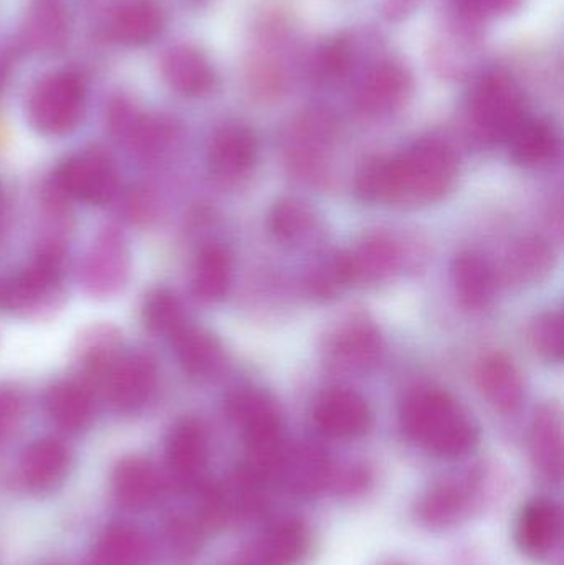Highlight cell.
I'll return each instance as SVG.
<instances>
[{
	"mask_svg": "<svg viewBox=\"0 0 564 565\" xmlns=\"http://www.w3.org/2000/svg\"><path fill=\"white\" fill-rule=\"evenodd\" d=\"M171 344L179 364L192 377H211L224 364L217 339L189 322L172 335Z\"/></svg>",
	"mask_w": 564,
	"mask_h": 565,
	"instance_id": "d6986e66",
	"label": "cell"
},
{
	"mask_svg": "<svg viewBox=\"0 0 564 565\" xmlns=\"http://www.w3.org/2000/svg\"><path fill=\"white\" fill-rule=\"evenodd\" d=\"M307 530L298 521L278 524L262 546V565L294 564L307 550Z\"/></svg>",
	"mask_w": 564,
	"mask_h": 565,
	"instance_id": "4dcf8cb0",
	"label": "cell"
},
{
	"mask_svg": "<svg viewBox=\"0 0 564 565\" xmlns=\"http://www.w3.org/2000/svg\"><path fill=\"white\" fill-rule=\"evenodd\" d=\"M562 418L552 405L540 408L533 422V457L549 477L562 473Z\"/></svg>",
	"mask_w": 564,
	"mask_h": 565,
	"instance_id": "f1b7e54d",
	"label": "cell"
},
{
	"mask_svg": "<svg viewBox=\"0 0 564 565\" xmlns=\"http://www.w3.org/2000/svg\"><path fill=\"white\" fill-rule=\"evenodd\" d=\"M407 92V73L401 66L383 65L374 70L361 86L358 106L368 115H384L403 105Z\"/></svg>",
	"mask_w": 564,
	"mask_h": 565,
	"instance_id": "603a6c76",
	"label": "cell"
},
{
	"mask_svg": "<svg viewBox=\"0 0 564 565\" xmlns=\"http://www.w3.org/2000/svg\"><path fill=\"white\" fill-rule=\"evenodd\" d=\"M358 198L366 202H386L390 192L387 159L376 158L368 161L358 172L354 181Z\"/></svg>",
	"mask_w": 564,
	"mask_h": 565,
	"instance_id": "e575fe53",
	"label": "cell"
},
{
	"mask_svg": "<svg viewBox=\"0 0 564 565\" xmlns=\"http://www.w3.org/2000/svg\"><path fill=\"white\" fill-rule=\"evenodd\" d=\"M453 280L457 296L466 308L480 309L489 305L496 292V275L480 255L466 252L454 262Z\"/></svg>",
	"mask_w": 564,
	"mask_h": 565,
	"instance_id": "cb8c5ba5",
	"label": "cell"
},
{
	"mask_svg": "<svg viewBox=\"0 0 564 565\" xmlns=\"http://www.w3.org/2000/svg\"><path fill=\"white\" fill-rule=\"evenodd\" d=\"M68 33L65 10L56 0H39L30 10L25 39L32 49L53 52L62 49Z\"/></svg>",
	"mask_w": 564,
	"mask_h": 565,
	"instance_id": "83f0119b",
	"label": "cell"
},
{
	"mask_svg": "<svg viewBox=\"0 0 564 565\" xmlns=\"http://www.w3.org/2000/svg\"><path fill=\"white\" fill-rule=\"evenodd\" d=\"M168 541L172 550L181 554H189L198 546V533L191 524L175 520L168 526Z\"/></svg>",
	"mask_w": 564,
	"mask_h": 565,
	"instance_id": "74e56055",
	"label": "cell"
},
{
	"mask_svg": "<svg viewBox=\"0 0 564 565\" xmlns=\"http://www.w3.org/2000/svg\"><path fill=\"white\" fill-rule=\"evenodd\" d=\"M164 25L159 0H116L109 10L108 29L116 42L141 46L152 42Z\"/></svg>",
	"mask_w": 564,
	"mask_h": 565,
	"instance_id": "30bf717a",
	"label": "cell"
},
{
	"mask_svg": "<svg viewBox=\"0 0 564 565\" xmlns=\"http://www.w3.org/2000/svg\"><path fill=\"white\" fill-rule=\"evenodd\" d=\"M330 359L341 371L366 372L383 352V339L376 326L366 319H351L341 326L330 342Z\"/></svg>",
	"mask_w": 564,
	"mask_h": 565,
	"instance_id": "9c48e42d",
	"label": "cell"
},
{
	"mask_svg": "<svg viewBox=\"0 0 564 565\" xmlns=\"http://www.w3.org/2000/svg\"><path fill=\"white\" fill-rule=\"evenodd\" d=\"M460 494L453 488H443L436 491L429 500L424 504V516L430 523H446L450 518L456 516L457 511L460 510Z\"/></svg>",
	"mask_w": 564,
	"mask_h": 565,
	"instance_id": "d590c367",
	"label": "cell"
},
{
	"mask_svg": "<svg viewBox=\"0 0 564 565\" xmlns=\"http://www.w3.org/2000/svg\"><path fill=\"white\" fill-rule=\"evenodd\" d=\"M169 471L178 480H192L207 460V437L199 422L182 420L172 428L166 447Z\"/></svg>",
	"mask_w": 564,
	"mask_h": 565,
	"instance_id": "ffe728a7",
	"label": "cell"
},
{
	"mask_svg": "<svg viewBox=\"0 0 564 565\" xmlns=\"http://www.w3.org/2000/svg\"><path fill=\"white\" fill-rule=\"evenodd\" d=\"M161 72L168 85L184 96L205 95L215 79L207 56L192 46L169 50L162 58Z\"/></svg>",
	"mask_w": 564,
	"mask_h": 565,
	"instance_id": "5bb4252c",
	"label": "cell"
},
{
	"mask_svg": "<svg viewBox=\"0 0 564 565\" xmlns=\"http://www.w3.org/2000/svg\"><path fill=\"white\" fill-rule=\"evenodd\" d=\"M315 218L304 202L284 199L272 205L267 227L274 238L284 244H294L310 234Z\"/></svg>",
	"mask_w": 564,
	"mask_h": 565,
	"instance_id": "f546056e",
	"label": "cell"
},
{
	"mask_svg": "<svg viewBox=\"0 0 564 565\" xmlns=\"http://www.w3.org/2000/svg\"><path fill=\"white\" fill-rule=\"evenodd\" d=\"M351 285L350 268H348L347 254L333 255L328 260L320 262L308 274L307 289L313 298L333 299L347 286Z\"/></svg>",
	"mask_w": 564,
	"mask_h": 565,
	"instance_id": "d6a6232c",
	"label": "cell"
},
{
	"mask_svg": "<svg viewBox=\"0 0 564 565\" xmlns=\"http://www.w3.org/2000/svg\"><path fill=\"white\" fill-rule=\"evenodd\" d=\"M56 188L73 201L102 205L111 201L118 181L109 159L98 151L79 152L60 164Z\"/></svg>",
	"mask_w": 564,
	"mask_h": 565,
	"instance_id": "5b68a950",
	"label": "cell"
},
{
	"mask_svg": "<svg viewBox=\"0 0 564 565\" xmlns=\"http://www.w3.org/2000/svg\"><path fill=\"white\" fill-rule=\"evenodd\" d=\"M387 204H430L453 189L457 159L443 142L421 141L404 154L387 159Z\"/></svg>",
	"mask_w": 564,
	"mask_h": 565,
	"instance_id": "7a4b0ae2",
	"label": "cell"
},
{
	"mask_svg": "<svg viewBox=\"0 0 564 565\" xmlns=\"http://www.w3.org/2000/svg\"><path fill=\"white\" fill-rule=\"evenodd\" d=\"M315 424L321 434L337 440L361 437L371 427L370 405L351 388H331L315 407Z\"/></svg>",
	"mask_w": 564,
	"mask_h": 565,
	"instance_id": "ba28073f",
	"label": "cell"
},
{
	"mask_svg": "<svg viewBox=\"0 0 564 565\" xmlns=\"http://www.w3.org/2000/svg\"><path fill=\"white\" fill-rule=\"evenodd\" d=\"M232 282V262L221 247H207L199 254L192 274V291L204 302H217L227 296Z\"/></svg>",
	"mask_w": 564,
	"mask_h": 565,
	"instance_id": "484cf974",
	"label": "cell"
},
{
	"mask_svg": "<svg viewBox=\"0 0 564 565\" xmlns=\"http://www.w3.org/2000/svg\"><path fill=\"white\" fill-rule=\"evenodd\" d=\"M401 425L411 440L439 457H462L477 444L472 418L439 388L411 391L401 404Z\"/></svg>",
	"mask_w": 564,
	"mask_h": 565,
	"instance_id": "6da1fadb",
	"label": "cell"
},
{
	"mask_svg": "<svg viewBox=\"0 0 564 565\" xmlns=\"http://www.w3.org/2000/svg\"><path fill=\"white\" fill-rule=\"evenodd\" d=\"M351 285H374L386 280L400 265V250L387 235L374 234L364 238L347 254Z\"/></svg>",
	"mask_w": 564,
	"mask_h": 565,
	"instance_id": "e0dca14e",
	"label": "cell"
},
{
	"mask_svg": "<svg viewBox=\"0 0 564 565\" xmlns=\"http://www.w3.org/2000/svg\"><path fill=\"white\" fill-rule=\"evenodd\" d=\"M152 546L148 537L132 526L108 527L93 546L89 565H151Z\"/></svg>",
	"mask_w": 564,
	"mask_h": 565,
	"instance_id": "2e32d148",
	"label": "cell"
},
{
	"mask_svg": "<svg viewBox=\"0 0 564 565\" xmlns=\"http://www.w3.org/2000/svg\"><path fill=\"white\" fill-rule=\"evenodd\" d=\"M507 142L513 161L525 168L545 164L558 151V139L552 126L539 119H523Z\"/></svg>",
	"mask_w": 564,
	"mask_h": 565,
	"instance_id": "d4e9b609",
	"label": "cell"
},
{
	"mask_svg": "<svg viewBox=\"0 0 564 565\" xmlns=\"http://www.w3.org/2000/svg\"><path fill=\"white\" fill-rule=\"evenodd\" d=\"M552 268V247L542 238L530 237L512 248L503 270L507 280L525 286L542 281Z\"/></svg>",
	"mask_w": 564,
	"mask_h": 565,
	"instance_id": "4316f807",
	"label": "cell"
},
{
	"mask_svg": "<svg viewBox=\"0 0 564 565\" xmlns=\"http://www.w3.org/2000/svg\"><path fill=\"white\" fill-rule=\"evenodd\" d=\"M46 414L66 434H78L93 418V397L88 388L76 382H60L45 398Z\"/></svg>",
	"mask_w": 564,
	"mask_h": 565,
	"instance_id": "7402d4cb",
	"label": "cell"
},
{
	"mask_svg": "<svg viewBox=\"0 0 564 565\" xmlns=\"http://www.w3.org/2000/svg\"><path fill=\"white\" fill-rule=\"evenodd\" d=\"M60 277V258L43 255L32 267L0 285V306L7 309L30 308L45 296Z\"/></svg>",
	"mask_w": 564,
	"mask_h": 565,
	"instance_id": "ac0fdd59",
	"label": "cell"
},
{
	"mask_svg": "<svg viewBox=\"0 0 564 565\" xmlns=\"http://www.w3.org/2000/svg\"><path fill=\"white\" fill-rule=\"evenodd\" d=\"M562 531L560 510L550 501L529 504L520 516L517 541L523 553L533 557L546 556L555 547Z\"/></svg>",
	"mask_w": 564,
	"mask_h": 565,
	"instance_id": "44dd1931",
	"label": "cell"
},
{
	"mask_svg": "<svg viewBox=\"0 0 564 565\" xmlns=\"http://www.w3.org/2000/svg\"><path fill=\"white\" fill-rule=\"evenodd\" d=\"M158 387V369L148 355L139 352L119 355L108 365L106 392L113 407L119 412H136L145 407Z\"/></svg>",
	"mask_w": 564,
	"mask_h": 565,
	"instance_id": "52a82bcc",
	"label": "cell"
},
{
	"mask_svg": "<svg viewBox=\"0 0 564 565\" xmlns=\"http://www.w3.org/2000/svg\"><path fill=\"white\" fill-rule=\"evenodd\" d=\"M257 158V138L245 126H224L215 132L209 146V164L221 178H244L254 168Z\"/></svg>",
	"mask_w": 564,
	"mask_h": 565,
	"instance_id": "8fae6325",
	"label": "cell"
},
{
	"mask_svg": "<svg viewBox=\"0 0 564 565\" xmlns=\"http://www.w3.org/2000/svg\"><path fill=\"white\" fill-rule=\"evenodd\" d=\"M512 2L513 0H464L469 12L473 13L499 12L510 9Z\"/></svg>",
	"mask_w": 564,
	"mask_h": 565,
	"instance_id": "f35d334b",
	"label": "cell"
},
{
	"mask_svg": "<svg viewBox=\"0 0 564 565\" xmlns=\"http://www.w3.org/2000/svg\"><path fill=\"white\" fill-rule=\"evenodd\" d=\"M68 467V450L55 438L33 441L20 458V475L26 487L36 491L56 487L65 478Z\"/></svg>",
	"mask_w": 564,
	"mask_h": 565,
	"instance_id": "9a60e30c",
	"label": "cell"
},
{
	"mask_svg": "<svg viewBox=\"0 0 564 565\" xmlns=\"http://www.w3.org/2000/svg\"><path fill=\"white\" fill-rule=\"evenodd\" d=\"M85 103V83L76 73H50L30 93L29 119L42 135H66L82 119Z\"/></svg>",
	"mask_w": 564,
	"mask_h": 565,
	"instance_id": "3957f363",
	"label": "cell"
},
{
	"mask_svg": "<svg viewBox=\"0 0 564 565\" xmlns=\"http://www.w3.org/2000/svg\"><path fill=\"white\" fill-rule=\"evenodd\" d=\"M477 384L487 401L497 411H519L525 397L522 374L512 361L503 354H492L480 362L477 369Z\"/></svg>",
	"mask_w": 564,
	"mask_h": 565,
	"instance_id": "7c38bea8",
	"label": "cell"
},
{
	"mask_svg": "<svg viewBox=\"0 0 564 565\" xmlns=\"http://www.w3.org/2000/svg\"><path fill=\"white\" fill-rule=\"evenodd\" d=\"M113 487L119 504L132 511L149 510L162 493V481L156 468L148 460L135 457L118 465Z\"/></svg>",
	"mask_w": 564,
	"mask_h": 565,
	"instance_id": "4fadbf2b",
	"label": "cell"
},
{
	"mask_svg": "<svg viewBox=\"0 0 564 565\" xmlns=\"http://www.w3.org/2000/svg\"><path fill=\"white\" fill-rule=\"evenodd\" d=\"M22 401L12 388L0 387V441L6 440L19 424Z\"/></svg>",
	"mask_w": 564,
	"mask_h": 565,
	"instance_id": "8d00e7d4",
	"label": "cell"
},
{
	"mask_svg": "<svg viewBox=\"0 0 564 565\" xmlns=\"http://www.w3.org/2000/svg\"><path fill=\"white\" fill-rule=\"evenodd\" d=\"M142 318L149 331L169 339L188 324L181 301L168 289H158L146 298Z\"/></svg>",
	"mask_w": 564,
	"mask_h": 565,
	"instance_id": "1f68e13d",
	"label": "cell"
},
{
	"mask_svg": "<svg viewBox=\"0 0 564 565\" xmlns=\"http://www.w3.org/2000/svg\"><path fill=\"white\" fill-rule=\"evenodd\" d=\"M530 341L533 349L550 362L563 359V318L560 312L549 311L540 315L530 328Z\"/></svg>",
	"mask_w": 564,
	"mask_h": 565,
	"instance_id": "836d02e7",
	"label": "cell"
},
{
	"mask_svg": "<svg viewBox=\"0 0 564 565\" xmlns=\"http://www.w3.org/2000/svg\"><path fill=\"white\" fill-rule=\"evenodd\" d=\"M228 414L244 428L254 463L265 468L280 461L281 420L274 401L255 388H241L227 402Z\"/></svg>",
	"mask_w": 564,
	"mask_h": 565,
	"instance_id": "277c9868",
	"label": "cell"
},
{
	"mask_svg": "<svg viewBox=\"0 0 564 565\" xmlns=\"http://www.w3.org/2000/svg\"><path fill=\"white\" fill-rule=\"evenodd\" d=\"M472 121L483 138L507 141L526 118L522 98L503 78H489L472 96Z\"/></svg>",
	"mask_w": 564,
	"mask_h": 565,
	"instance_id": "8992f818",
	"label": "cell"
}]
</instances>
